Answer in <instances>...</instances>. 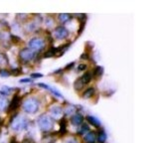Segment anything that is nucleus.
Returning <instances> with one entry per match:
<instances>
[{
	"instance_id": "6e6552de",
	"label": "nucleus",
	"mask_w": 161,
	"mask_h": 143,
	"mask_svg": "<svg viewBox=\"0 0 161 143\" xmlns=\"http://www.w3.org/2000/svg\"><path fill=\"white\" fill-rule=\"evenodd\" d=\"M50 112H51L52 116L55 118H58L60 117V116L62 115V113H63V110H62L61 107H59V106H53V107L50 109Z\"/></svg>"
},
{
	"instance_id": "aec40b11",
	"label": "nucleus",
	"mask_w": 161,
	"mask_h": 143,
	"mask_svg": "<svg viewBox=\"0 0 161 143\" xmlns=\"http://www.w3.org/2000/svg\"><path fill=\"white\" fill-rule=\"evenodd\" d=\"M102 72H104V70H102V67H96L94 72V74H96V76H102Z\"/></svg>"
},
{
	"instance_id": "423d86ee",
	"label": "nucleus",
	"mask_w": 161,
	"mask_h": 143,
	"mask_svg": "<svg viewBox=\"0 0 161 143\" xmlns=\"http://www.w3.org/2000/svg\"><path fill=\"white\" fill-rule=\"evenodd\" d=\"M54 36L59 40H64L69 36V31L64 26H59L54 31Z\"/></svg>"
},
{
	"instance_id": "2eb2a0df",
	"label": "nucleus",
	"mask_w": 161,
	"mask_h": 143,
	"mask_svg": "<svg viewBox=\"0 0 161 143\" xmlns=\"http://www.w3.org/2000/svg\"><path fill=\"white\" fill-rule=\"evenodd\" d=\"M98 141H100V143L106 142V133L104 131V130H100V132L98 133Z\"/></svg>"
},
{
	"instance_id": "f03ea898",
	"label": "nucleus",
	"mask_w": 161,
	"mask_h": 143,
	"mask_svg": "<svg viewBox=\"0 0 161 143\" xmlns=\"http://www.w3.org/2000/svg\"><path fill=\"white\" fill-rule=\"evenodd\" d=\"M38 125L43 131H49L53 128V120L47 114H42L39 118H38Z\"/></svg>"
},
{
	"instance_id": "f257e3e1",
	"label": "nucleus",
	"mask_w": 161,
	"mask_h": 143,
	"mask_svg": "<svg viewBox=\"0 0 161 143\" xmlns=\"http://www.w3.org/2000/svg\"><path fill=\"white\" fill-rule=\"evenodd\" d=\"M39 100L35 98H29L23 102V108L27 113H35L39 109Z\"/></svg>"
},
{
	"instance_id": "a878e982",
	"label": "nucleus",
	"mask_w": 161,
	"mask_h": 143,
	"mask_svg": "<svg viewBox=\"0 0 161 143\" xmlns=\"http://www.w3.org/2000/svg\"><path fill=\"white\" fill-rule=\"evenodd\" d=\"M41 74H32V78H41Z\"/></svg>"
},
{
	"instance_id": "4468645a",
	"label": "nucleus",
	"mask_w": 161,
	"mask_h": 143,
	"mask_svg": "<svg viewBox=\"0 0 161 143\" xmlns=\"http://www.w3.org/2000/svg\"><path fill=\"white\" fill-rule=\"evenodd\" d=\"M94 94V88H88L86 90H84V92L82 94V98H88L90 96H92Z\"/></svg>"
},
{
	"instance_id": "20e7f679",
	"label": "nucleus",
	"mask_w": 161,
	"mask_h": 143,
	"mask_svg": "<svg viewBox=\"0 0 161 143\" xmlns=\"http://www.w3.org/2000/svg\"><path fill=\"white\" fill-rule=\"evenodd\" d=\"M45 46L44 40L41 38H33L29 41V47L33 51H41Z\"/></svg>"
},
{
	"instance_id": "a211bd4d",
	"label": "nucleus",
	"mask_w": 161,
	"mask_h": 143,
	"mask_svg": "<svg viewBox=\"0 0 161 143\" xmlns=\"http://www.w3.org/2000/svg\"><path fill=\"white\" fill-rule=\"evenodd\" d=\"M88 131V126L86 125V124H84V125L80 126V128L79 129V134H84V132Z\"/></svg>"
},
{
	"instance_id": "393cba45",
	"label": "nucleus",
	"mask_w": 161,
	"mask_h": 143,
	"mask_svg": "<svg viewBox=\"0 0 161 143\" xmlns=\"http://www.w3.org/2000/svg\"><path fill=\"white\" fill-rule=\"evenodd\" d=\"M67 143H78V141L76 139H74V138H70L67 141Z\"/></svg>"
},
{
	"instance_id": "f8f14e48",
	"label": "nucleus",
	"mask_w": 161,
	"mask_h": 143,
	"mask_svg": "<svg viewBox=\"0 0 161 143\" xmlns=\"http://www.w3.org/2000/svg\"><path fill=\"white\" fill-rule=\"evenodd\" d=\"M19 102H20V98L18 96H15L13 98V100L11 101V104H10L9 106V109L10 110H14L16 109V108L18 107V105H19Z\"/></svg>"
},
{
	"instance_id": "ddd939ff",
	"label": "nucleus",
	"mask_w": 161,
	"mask_h": 143,
	"mask_svg": "<svg viewBox=\"0 0 161 143\" xmlns=\"http://www.w3.org/2000/svg\"><path fill=\"white\" fill-rule=\"evenodd\" d=\"M8 106V100L6 98L0 96V110H4Z\"/></svg>"
},
{
	"instance_id": "f3484780",
	"label": "nucleus",
	"mask_w": 161,
	"mask_h": 143,
	"mask_svg": "<svg viewBox=\"0 0 161 143\" xmlns=\"http://www.w3.org/2000/svg\"><path fill=\"white\" fill-rule=\"evenodd\" d=\"M59 20L62 22V23H65V22H67L70 20V15L69 14H60Z\"/></svg>"
},
{
	"instance_id": "412c9836",
	"label": "nucleus",
	"mask_w": 161,
	"mask_h": 143,
	"mask_svg": "<svg viewBox=\"0 0 161 143\" xmlns=\"http://www.w3.org/2000/svg\"><path fill=\"white\" fill-rule=\"evenodd\" d=\"M60 131L62 132V133H65L66 132V121L65 120H62L61 121V130Z\"/></svg>"
},
{
	"instance_id": "7ed1b4c3",
	"label": "nucleus",
	"mask_w": 161,
	"mask_h": 143,
	"mask_svg": "<svg viewBox=\"0 0 161 143\" xmlns=\"http://www.w3.org/2000/svg\"><path fill=\"white\" fill-rule=\"evenodd\" d=\"M28 125V120L24 116H17L13 119L11 123V127L15 131H21L25 129Z\"/></svg>"
},
{
	"instance_id": "bb28decb",
	"label": "nucleus",
	"mask_w": 161,
	"mask_h": 143,
	"mask_svg": "<svg viewBox=\"0 0 161 143\" xmlns=\"http://www.w3.org/2000/svg\"><path fill=\"white\" fill-rule=\"evenodd\" d=\"M11 143H17V142H16L15 140H12V142H11Z\"/></svg>"
},
{
	"instance_id": "5701e85b",
	"label": "nucleus",
	"mask_w": 161,
	"mask_h": 143,
	"mask_svg": "<svg viewBox=\"0 0 161 143\" xmlns=\"http://www.w3.org/2000/svg\"><path fill=\"white\" fill-rule=\"evenodd\" d=\"M86 65H84V64H80L78 69H79V71H84V70H86Z\"/></svg>"
},
{
	"instance_id": "4be33fe9",
	"label": "nucleus",
	"mask_w": 161,
	"mask_h": 143,
	"mask_svg": "<svg viewBox=\"0 0 161 143\" xmlns=\"http://www.w3.org/2000/svg\"><path fill=\"white\" fill-rule=\"evenodd\" d=\"M0 76H5V78H7V76H10V72L8 71H6V70H2V71H0Z\"/></svg>"
},
{
	"instance_id": "b1692460",
	"label": "nucleus",
	"mask_w": 161,
	"mask_h": 143,
	"mask_svg": "<svg viewBox=\"0 0 161 143\" xmlns=\"http://www.w3.org/2000/svg\"><path fill=\"white\" fill-rule=\"evenodd\" d=\"M20 82H32L31 78H22L20 80Z\"/></svg>"
},
{
	"instance_id": "1a4fd4ad",
	"label": "nucleus",
	"mask_w": 161,
	"mask_h": 143,
	"mask_svg": "<svg viewBox=\"0 0 161 143\" xmlns=\"http://www.w3.org/2000/svg\"><path fill=\"white\" fill-rule=\"evenodd\" d=\"M92 72H86V74H84V76H82V78H80V82H82V84H88V82H90V80H92Z\"/></svg>"
},
{
	"instance_id": "6ab92c4d",
	"label": "nucleus",
	"mask_w": 161,
	"mask_h": 143,
	"mask_svg": "<svg viewBox=\"0 0 161 143\" xmlns=\"http://www.w3.org/2000/svg\"><path fill=\"white\" fill-rule=\"evenodd\" d=\"M65 112H66V114H71L72 112H75V106H73V105H69L67 108H66Z\"/></svg>"
},
{
	"instance_id": "0eeeda50",
	"label": "nucleus",
	"mask_w": 161,
	"mask_h": 143,
	"mask_svg": "<svg viewBox=\"0 0 161 143\" xmlns=\"http://www.w3.org/2000/svg\"><path fill=\"white\" fill-rule=\"evenodd\" d=\"M82 121H84V117H82V114H80V113L74 114V115L72 116V118H71V123L73 124V125H75V126L80 125V124L82 123Z\"/></svg>"
},
{
	"instance_id": "9d476101",
	"label": "nucleus",
	"mask_w": 161,
	"mask_h": 143,
	"mask_svg": "<svg viewBox=\"0 0 161 143\" xmlns=\"http://www.w3.org/2000/svg\"><path fill=\"white\" fill-rule=\"evenodd\" d=\"M86 120H88V121L90 122L92 126H94V127H100V120H98V118L94 117V116H90V115L86 116Z\"/></svg>"
},
{
	"instance_id": "9b49d317",
	"label": "nucleus",
	"mask_w": 161,
	"mask_h": 143,
	"mask_svg": "<svg viewBox=\"0 0 161 143\" xmlns=\"http://www.w3.org/2000/svg\"><path fill=\"white\" fill-rule=\"evenodd\" d=\"M96 133H94V132H88V134L84 135V140L86 143H94V140H96Z\"/></svg>"
},
{
	"instance_id": "dca6fc26",
	"label": "nucleus",
	"mask_w": 161,
	"mask_h": 143,
	"mask_svg": "<svg viewBox=\"0 0 161 143\" xmlns=\"http://www.w3.org/2000/svg\"><path fill=\"white\" fill-rule=\"evenodd\" d=\"M12 88H9V86H2L1 90H0V92H1L3 96H7V94H9L10 92H11Z\"/></svg>"
},
{
	"instance_id": "39448f33",
	"label": "nucleus",
	"mask_w": 161,
	"mask_h": 143,
	"mask_svg": "<svg viewBox=\"0 0 161 143\" xmlns=\"http://www.w3.org/2000/svg\"><path fill=\"white\" fill-rule=\"evenodd\" d=\"M19 56L24 62H29L34 59V57H35V52H34L33 50L29 49V48H25V49L20 51Z\"/></svg>"
}]
</instances>
